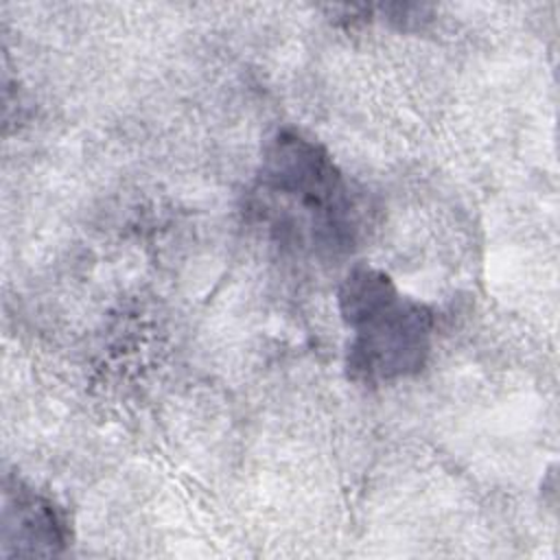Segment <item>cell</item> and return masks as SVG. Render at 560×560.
I'll list each match as a JSON object with an SVG mask.
<instances>
[{
  "mask_svg": "<svg viewBox=\"0 0 560 560\" xmlns=\"http://www.w3.org/2000/svg\"><path fill=\"white\" fill-rule=\"evenodd\" d=\"M256 192L280 212V228H302L315 252L339 256L361 234L359 199L324 144L284 127L262 147Z\"/></svg>",
  "mask_w": 560,
  "mask_h": 560,
  "instance_id": "6da1fadb",
  "label": "cell"
},
{
  "mask_svg": "<svg viewBox=\"0 0 560 560\" xmlns=\"http://www.w3.org/2000/svg\"><path fill=\"white\" fill-rule=\"evenodd\" d=\"M72 532L66 512L44 492L20 477L2 481L0 553L11 556H57L70 545Z\"/></svg>",
  "mask_w": 560,
  "mask_h": 560,
  "instance_id": "3957f363",
  "label": "cell"
},
{
  "mask_svg": "<svg viewBox=\"0 0 560 560\" xmlns=\"http://www.w3.org/2000/svg\"><path fill=\"white\" fill-rule=\"evenodd\" d=\"M337 302L352 332L346 350L350 381L383 385L413 376L427 365L435 315L427 304L402 295L385 271L370 265L350 269Z\"/></svg>",
  "mask_w": 560,
  "mask_h": 560,
  "instance_id": "7a4b0ae2",
  "label": "cell"
}]
</instances>
